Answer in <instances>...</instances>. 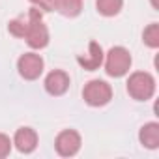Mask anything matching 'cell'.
Segmentation results:
<instances>
[{"label":"cell","instance_id":"1","mask_svg":"<svg viewBox=\"0 0 159 159\" xmlns=\"http://www.w3.org/2000/svg\"><path fill=\"white\" fill-rule=\"evenodd\" d=\"M25 39L32 49H43L49 43V30H47V26L43 23L41 10H38V8H32L28 11Z\"/></svg>","mask_w":159,"mask_h":159},{"label":"cell","instance_id":"2","mask_svg":"<svg viewBox=\"0 0 159 159\" xmlns=\"http://www.w3.org/2000/svg\"><path fill=\"white\" fill-rule=\"evenodd\" d=\"M127 92L137 101H148L155 94V79L146 71H135L127 81Z\"/></svg>","mask_w":159,"mask_h":159},{"label":"cell","instance_id":"3","mask_svg":"<svg viewBox=\"0 0 159 159\" xmlns=\"http://www.w3.org/2000/svg\"><path fill=\"white\" fill-rule=\"evenodd\" d=\"M131 67V54L125 47H112L105 56V71L111 77H124Z\"/></svg>","mask_w":159,"mask_h":159},{"label":"cell","instance_id":"4","mask_svg":"<svg viewBox=\"0 0 159 159\" xmlns=\"http://www.w3.org/2000/svg\"><path fill=\"white\" fill-rule=\"evenodd\" d=\"M83 98L88 105L92 107H103L107 105L111 99H112V88L105 83V81H99V79H94L90 81L84 90H83Z\"/></svg>","mask_w":159,"mask_h":159},{"label":"cell","instance_id":"5","mask_svg":"<svg viewBox=\"0 0 159 159\" xmlns=\"http://www.w3.org/2000/svg\"><path fill=\"white\" fill-rule=\"evenodd\" d=\"M17 69L19 75L26 81H36V79L43 73V58L36 52H25L17 60Z\"/></svg>","mask_w":159,"mask_h":159},{"label":"cell","instance_id":"6","mask_svg":"<svg viewBox=\"0 0 159 159\" xmlns=\"http://www.w3.org/2000/svg\"><path fill=\"white\" fill-rule=\"evenodd\" d=\"M54 148L62 157H71L81 150V135L75 129H66V131L58 133V137L54 140Z\"/></svg>","mask_w":159,"mask_h":159},{"label":"cell","instance_id":"7","mask_svg":"<svg viewBox=\"0 0 159 159\" xmlns=\"http://www.w3.org/2000/svg\"><path fill=\"white\" fill-rule=\"evenodd\" d=\"M69 88V75L66 71L54 69L45 77V90L51 96H62Z\"/></svg>","mask_w":159,"mask_h":159},{"label":"cell","instance_id":"8","mask_svg":"<svg viewBox=\"0 0 159 159\" xmlns=\"http://www.w3.org/2000/svg\"><path fill=\"white\" fill-rule=\"evenodd\" d=\"M13 144L21 153H30L38 146V135L30 127H19L13 137Z\"/></svg>","mask_w":159,"mask_h":159},{"label":"cell","instance_id":"9","mask_svg":"<svg viewBox=\"0 0 159 159\" xmlns=\"http://www.w3.org/2000/svg\"><path fill=\"white\" fill-rule=\"evenodd\" d=\"M103 58H105V54H103L101 45L96 43V41H90V45H88V54H86V56H77V62L81 64L84 69L94 71V69H98V67L103 64Z\"/></svg>","mask_w":159,"mask_h":159},{"label":"cell","instance_id":"10","mask_svg":"<svg viewBox=\"0 0 159 159\" xmlns=\"http://www.w3.org/2000/svg\"><path fill=\"white\" fill-rule=\"evenodd\" d=\"M139 139H140L142 146H146L150 150H155L159 146V124H155V122L144 124L140 133H139Z\"/></svg>","mask_w":159,"mask_h":159},{"label":"cell","instance_id":"11","mask_svg":"<svg viewBox=\"0 0 159 159\" xmlns=\"http://www.w3.org/2000/svg\"><path fill=\"white\" fill-rule=\"evenodd\" d=\"M54 10L66 17H77L83 10V0H54Z\"/></svg>","mask_w":159,"mask_h":159},{"label":"cell","instance_id":"12","mask_svg":"<svg viewBox=\"0 0 159 159\" xmlns=\"http://www.w3.org/2000/svg\"><path fill=\"white\" fill-rule=\"evenodd\" d=\"M124 6V0H96V8L105 17H114L120 13Z\"/></svg>","mask_w":159,"mask_h":159},{"label":"cell","instance_id":"13","mask_svg":"<svg viewBox=\"0 0 159 159\" xmlns=\"http://www.w3.org/2000/svg\"><path fill=\"white\" fill-rule=\"evenodd\" d=\"M142 39H144V43H146L148 47L157 49V47H159V25H157V23H152V25L144 30Z\"/></svg>","mask_w":159,"mask_h":159},{"label":"cell","instance_id":"14","mask_svg":"<svg viewBox=\"0 0 159 159\" xmlns=\"http://www.w3.org/2000/svg\"><path fill=\"white\" fill-rule=\"evenodd\" d=\"M8 30H10V34L15 36V38H25V32H26V21H25V19H13V21H10Z\"/></svg>","mask_w":159,"mask_h":159},{"label":"cell","instance_id":"15","mask_svg":"<svg viewBox=\"0 0 159 159\" xmlns=\"http://www.w3.org/2000/svg\"><path fill=\"white\" fill-rule=\"evenodd\" d=\"M10 152H11V140H10V137L4 135V133H0V159L8 157Z\"/></svg>","mask_w":159,"mask_h":159},{"label":"cell","instance_id":"16","mask_svg":"<svg viewBox=\"0 0 159 159\" xmlns=\"http://www.w3.org/2000/svg\"><path fill=\"white\" fill-rule=\"evenodd\" d=\"M30 2H32L34 8H38V10H41V11H51V10H54V0H30Z\"/></svg>","mask_w":159,"mask_h":159}]
</instances>
